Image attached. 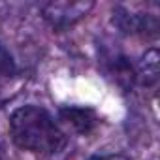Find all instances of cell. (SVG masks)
Segmentation results:
<instances>
[{
	"instance_id": "obj_1",
	"label": "cell",
	"mask_w": 160,
	"mask_h": 160,
	"mask_svg": "<svg viewBox=\"0 0 160 160\" xmlns=\"http://www.w3.org/2000/svg\"><path fill=\"white\" fill-rule=\"evenodd\" d=\"M8 126L12 141L21 151L42 158L55 156L68 145L66 132L43 106L27 104L13 109Z\"/></svg>"
},
{
	"instance_id": "obj_2",
	"label": "cell",
	"mask_w": 160,
	"mask_h": 160,
	"mask_svg": "<svg viewBox=\"0 0 160 160\" xmlns=\"http://www.w3.org/2000/svg\"><path fill=\"white\" fill-rule=\"evenodd\" d=\"M98 64L104 75L122 92H132L138 85V70L132 58L113 43H98Z\"/></svg>"
},
{
	"instance_id": "obj_3",
	"label": "cell",
	"mask_w": 160,
	"mask_h": 160,
	"mask_svg": "<svg viewBox=\"0 0 160 160\" xmlns=\"http://www.w3.org/2000/svg\"><path fill=\"white\" fill-rule=\"evenodd\" d=\"M111 25L122 34L132 38L154 40L160 32V19L156 12L141 10L139 6L117 4L111 12Z\"/></svg>"
},
{
	"instance_id": "obj_4",
	"label": "cell",
	"mask_w": 160,
	"mask_h": 160,
	"mask_svg": "<svg viewBox=\"0 0 160 160\" xmlns=\"http://www.w3.org/2000/svg\"><path fill=\"white\" fill-rule=\"evenodd\" d=\"M94 8L92 0H49L40 6L42 19L51 27L53 32H66L75 27L79 21H83Z\"/></svg>"
},
{
	"instance_id": "obj_5",
	"label": "cell",
	"mask_w": 160,
	"mask_h": 160,
	"mask_svg": "<svg viewBox=\"0 0 160 160\" xmlns=\"http://www.w3.org/2000/svg\"><path fill=\"white\" fill-rule=\"evenodd\" d=\"M58 121L70 126L77 136H91L100 126L102 117L91 106H60Z\"/></svg>"
},
{
	"instance_id": "obj_6",
	"label": "cell",
	"mask_w": 160,
	"mask_h": 160,
	"mask_svg": "<svg viewBox=\"0 0 160 160\" xmlns=\"http://www.w3.org/2000/svg\"><path fill=\"white\" fill-rule=\"evenodd\" d=\"M138 70V83L145 89H154L158 85V51L156 47H149L143 55L139 64H136Z\"/></svg>"
},
{
	"instance_id": "obj_7",
	"label": "cell",
	"mask_w": 160,
	"mask_h": 160,
	"mask_svg": "<svg viewBox=\"0 0 160 160\" xmlns=\"http://www.w3.org/2000/svg\"><path fill=\"white\" fill-rule=\"evenodd\" d=\"M17 75H19V66L12 51L6 47L4 42H0V83H8Z\"/></svg>"
},
{
	"instance_id": "obj_8",
	"label": "cell",
	"mask_w": 160,
	"mask_h": 160,
	"mask_svg": "<svg viewBox=\"0 0 160 160\" xmlns=\"http://www.w3.org/2000/svg\"><path fill=\"white\" fill-rule=\"evenodd\" d=\"M87 160H132V158L122 152H106V154H92Z\"/></svg>"
}]
</instances>
